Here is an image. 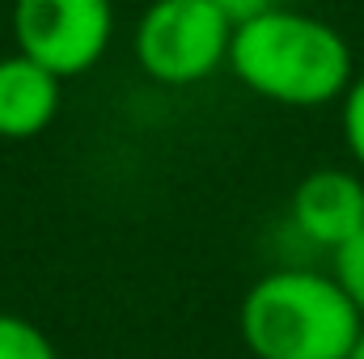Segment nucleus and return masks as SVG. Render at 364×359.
<instances>
[{"label":"nucleus","instance_id":"nucleus-1","mask_svg":"<svg viewBox=\"0 0 364 359\" xmlns=\"http://www.w3.org/2000/svg\"><path fill=\"white\" fill-rule=\"evenodd\" d=\"M229 68L250 93L275 106H326L356 81L348 38L301 9H272L233 26Z\"/></svg>","mask_w":364,"mask_h":359},{"label":"nucleus","instance_id":"nucleus-2","mask_svg":"<svg viewBox=\"0 0 364 359\" xmlns=\"http://www.w3.org/2000/svg\"><path fill=\"white\" fill-rule=\"evenodd\" d=\"M237 326L255 359H352L364 317L335 275L284 267L250 283Z\"/></svg>","mask_w":364,"mask_h":359},{"label":"nucleus","instance_id":"nucleus-3","mask_svg":"<svg viewBox=\"0 0 364 359\" xmlns=\"http://www.w3.org/2000/svg\"><path fill=\"white\" fill-rule=\"evenodd\" d=\"M233 17L212 0H153L136 21V60L157 85H199L229 64Z\"/></svg>","mask_w":364,"mask_h":359},{"label":"nucleus","instance_id":"nucleus-4","mask_svg":"<svg viewBox=\"0 0 364 359\" xmlns=\"http://www.w3.org/2000/svg\"><path fill=\"white\" fill-rule=\"evenodd\" d=\"M114 38L110 0H13L17 55L43 64L60 81L102 64Z\"/></svg>","mask_w":364,"mask_h":359},{"label":"nucleus","instance_id":"nucleus-5","mask_svg":"<svg viewBox=\"0 0 364 359\" xmlns=\"http://www.w3.org/2000/svg\"><path fill=\"white\" fill-rule=\"evenodd\" d=\"M292 224L322 250H343L364 228V182L348 170H314L292 190Z\"/></svg>","mask_w":364,"mask_h":359},{"label":"nucleus","instance_id":"nucleus-6","mask_svg":"<svg viewBox=\"0 0 364 359\" xmlns=\"http://www.w3.org/2000/svg\"><path fill=\"white\" fill-rule=\"evenodd\" d=\"M64 101V81L26 55L0 60V140L43 136Z\"/></svg>","mask_w":364,"mask_h":359},{"label":"nucleus","instance_id":"nucleus-7","mask_svg":"<svg viewBox=\"0 0 364 359\" xmlns=\"http://www.w3.org/2000/svg\"><path fill=\"white\" fill-rule=\"evenodd\" d=\"M0 359H60V355L34 321H26L17 313H0Z\"/></svg>","mask_w":364,"mask_h":359},{"label":"nucleus","instance_id":"nucleus-8","mask_svg":"<svg viewBox=\"0 0 364 359\" xmlns=\"http://www.w3.org/2000/svg\"><path fill=\"white\" fill-rule=\"evenodd\" d=\"M339 127H343V144L352 153V161L364 170V72L348 85V93L339 97Z\"/></svg>","mask_w":364,"mask_h":359},{"label":"nucleus","instance_id":"nucleus-9","mask_svg":"<svg viewBox=\"0 0 364 359\" xmlns=\"http://www.w3.org/2000/svg\"><path fill=\"white\" fill-rule=\"evenodd\" d=\"M335 279H339V287L352 296V304L364 317V228L343 250H335Z\"/></svg>","mask_w":364,"mask_h":359},{"label":"nucleus","instance_id":"nucleus-10","mask_svg":"<svg viewBox=\"0 0 364 359\" xmlns=\"http://www.w3.org/2000/svg\"><path fill=\"white\" fill-rule=\"evenodd\" d=\"M212 4H220V9L233 17V26H237V21H246V17L272 13V9H292V0H212Z\"/></svg>","mask_w":364,"mask_h":359},{"label":"nucleus","instance_id":"nucleus-11","mask_svg":"<svg viewBox=\"0 0 364 359\" xmlns=\"http://www.w3.org/2000/svg\"><path fill=\"white\" fill-rule=\"evenodd\" d=\"M352 359H364V330H360V338H356V347H352Z\"/></svg>","mask_w":364,"mask_h":359}]
</instances>
